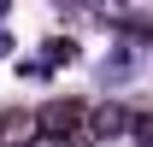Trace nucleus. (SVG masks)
<instances>
[{
    "mask_svg": "<svg viewBox=\"0 0 153 147\" xmlns=\"http://www.w3.org/2000/svg\"><path fill=\"white\" fill-rule=\"evenodd\" d=\"M36 135H41L36 112H6V118H0V147H30Z\"/></svg>",
    "mask_w": 153,
    "mask_h": 147,
    "instance_id": "nucleus-2",
    "label": "nucleus"
},
{
    "mask_svg": "<svg viewBox=\"0 0 153 147\" xmlns=\"http://www.w3.org/2000/svg\"><path fill=\"white\" fill-rule=\"evenodd\" d=\"M41 135H53V141H71L76 129H88V100H76V94H65V100H47V106L36 112Z\"/></svg>",
    "mask_w": 153,
    "mask_h": 147,
    "instance_id": "nucleus-1",
    "label": "nucleus"
},
{
    "mask_svg": "<svg viewBox=\"0 0 153 147\" xmlns=\"http://www.w3.org/2000/svg\"><path fill=\"white\" fill-rule=\"evenodd\" d=\"M130 135L141 147H153V112H135V118H130Z\"/></svg>",
    "mask_w": 153,
    "mask_h": 147,
    "instance_id": "nucleus-4",
    "label": "nucleus"
},
{
    "mask_svg": "<svg viewBox=\"0 0 153 147\" xmlns=\"http://www.w3.org/2000/svg\"><path fill=\"white\" fill-rule=\"evenodd\" d=\"M118 129H130V112L124 106H94L88 112V135H94V141L100 135H118Z\"/></svg>",
    "mask_w": 153,
    "mask_h": 147,
    "instance_id": "nucleus-3",
    "label": "nucleus"
},
{
    "mask_svg": "<svg viewBox=\"0 0 153 147\" xmlns=\"http://www.w3.org/2000/svg\"><path fill=\"white\" fill-rule=\"evenodd\" d=\"M59 147H94V135H88V129H76L71 141H59Z\"/></svg>",
    "mask_w": 153,
    "mask_h": 147,
    "instance_id": "nucleus-5",
    "label": "nucleus"
}]
</instances>
